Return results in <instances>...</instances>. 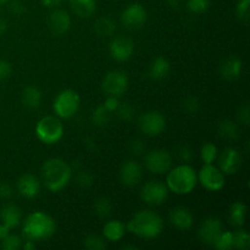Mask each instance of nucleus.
<instances>
[{"instance_id":"38","label":"nucleus","mask_w":250,"mask_h":250,"mask_svg":"<svg viewBox=\"0 0 250 250\" xmlns=\"http://www.w3.org/2000/svg\"><path fill=\"white\" fill-rule=\"evenodd\" d=\"M250 0H239L237 4V16L244 23H248L250 19Z\"/></svg>"},{"instance_id":"21","label":"nucleus","mask_w":250,"mask_h":250,"mask_svg":"<svg viewBox=\"0 0 250 250\" xmlns=\"http://www.w3.org/2000/svg\"><path fill=\"white\" fill-rule=\"evenodd\" d=\"M0 219H1L2 224L10 229H15L19 226L22 219V212L19 207L12 204H6L1 208L0 210Z\"/></svg>"},{"instance_id":"6","label":"nucleus","mask_w":250,"mask_h":250,"mask_svg":"<svg viewBox=\"0 0 250 250\" xmlns=\"http://www.w3.org/2000/svg\"><path fill=\"white\" fill-rule=\"evenodd\" d=\"M80 95L72 89H65L56 95L53 109L59 119H71L80 109Z\"/></svg>"},{"instance_id":"10","label":"nucleus","mask_w":250,"mask_h":250,"mask_svg":"<svg viewBox=\"0 0 250 250\" xmlns=\"http://www.w3.org/2000/svg\"><path fill=\"white\" fill-rule=\"evenodd\" d=\"M103 90L107 95L121 97L128 88V77L124 71L114 70L105 75L103 80Z\"/></svg>"},{"instance_id":"7","label":"nucleus","mask_w":250,"mask_h":250,"mask_svg":"<svg viewBox=\"0 0 250 250\" xmlns=\"http://www.w3.org/2000/svg\"><path fill=\"white\" fill-rule=\"evenodd\" d=\"M198 181L205 189L210 192H217L225 187V173L212 164H204L198 173Z\"/></svg>"},{"instance_id":"48","label":"nucleus","mask_w":250,"mask_h":250,"mask_svg":"<svg viewBox=\"0 0 250 250\" xmlns=\"http://www.w3.org/2000/svg\"><path fill=\"white\" fill-rule=\"evenodd\" d=\"M43 6L49 7V9H53V7L59 6V5L62 2V0H41Z\"/></svg>"},{"instance_id":"45","label":"nucleus","mask_w":250,"mask_h":250,"mask_svg":"<svg viewBox=\"0 0 250 250\" xmlns=\"http://www.w3.org/2000/svg\"><path fill=\"white\" fill-rule=\"evenodd\" d=\"M10 11L14 15H16V16H21V15L24 14L26 9H24V5L20 0H14L10 4Z\"/></svg>"},{"instance_id":"3","label":"nucleus","mask_w":250,"mask_h":250,"mask_svg":"<svg viewBox=\"0 0 250 250\" xmlns=\"http://www.w3.org/2000/svg\"><path fill=\"white\" fill-rule=\"evenodd\" d=\"M55 232L56 224L54 219L42 211L29 214L22 229V233L26 239L33 242L48 241L55 234Z\"/></svg>"},{"instance_id":"50","label":"nucleus","mask_w":250,"mask_h":250,"mask_svg":"<svg viewBox=\"0 0 250 250\" xmlns=\"http://www.w3.org/2000/svg\"><path fill=\"white\" fill-rule=\"evenodd\" d=\"M7 29V22L2 16H0V36L4 34Z\"/></svg>"},{"instance_id":"44","label":"nucleus","mask_w":250,"mask_h":250,"mask_svg":"<svg viewBox=\"0 0 250 250\" xmlns=\"http://www.w3.org/2000/svg\"><path fill=\"white\" fill-rule=\"evenodd\" d=\"M11 75V65L6 60H0V83L10 77Z\"/></svg>"},{"instance_id":"37","label":"nucleus","mask_w":250,"mask_h":250,"mask_svg":"<svg viewBox=\"0 0 250 250\" xmlns=\"http://www.w3.org/2000/svg\"><path fill=\"white\" fill-rule=\"evenodd\" d=\"M1 242V249L4 250H17L22 247L21 239L16 234H9Z\"/></svg>"},{"instance_id":"40","label":"nucleus","mask_w":250,"mask_h":250,"mask_svg":"<svg viewBox=\"0 0 250 250\" xmlns=\"http://www.w3.org/2000/svg\"><path fill=\"white\" fill-rule=\"evenodd\" d=\"M93 182H94V178H93L92 173L88 171H80L77 173V183L82 188H89Z\"/></svg>"},{"instance_id":"54","label":"nucleus","mask_w":250,"mask_h":250,"mask_svg":"<svg viewBox=\"0 0 250 250\" xmlns=\"http://www.w3.org/2000/svg\"><path fill=\"white\" fill-rule=\"evenodd\" d=\"M7 1H9V0H0V5H4V4H6Z\"/></svg>"},{"instance_id":"30","label":"nucleus","mask_w":250,"mask_h":250,"mask_svg":"<svg viewBox=\"0 0 250 250\" xmlns=\"http://www.w3.org/2000/svg\"><path fill=\"white\" fill-rule=\"evenodd\" d=\"M212 246L215 247L216 249L220 250H229V249H233L234 244H233V233L232 232H221L219 234V237L216 238V241L214 242Z\"/></svg>"},{"instance_id":"25","label":"nucleus","mask_w":250,"mask_h":250,"mask_svg":"<svg viewBox=\"0 0 250 250\" xmlns=\"http://www.w3.org/2000/svg\"><path fill=\"white\" fill-rule=\"evenodd\" d=\"M125 231H126V226L122 224L119 220H112L105 224L103 233L104 237L110 242H117L124 237Z\"/></svg>"},{"instance_id":"29","label":"nucleus","mask_w":250,"mask_h":250,"mask_svg":"<svg viewBox=\"0 0 250 250\" xmlns=\"http://www.w3.org/2000/svg\"><path fill=\"white\" fill-rule=\"evenodd\" d=\"M111 114L104 105H99L92 114V122L97 127H104L111 120Z\"/></svg>"},{"instance_id":"17","label":"nucleus","mask_w":250,"mask_h":250,"mask_svg":"<svg viewBox=\"0 0 250 250\" xmlns=\"http://www.w3.org/2000/svg\"><path fill=\"white\" fill-rule=\"evenodd\" d=\"M49 28L55 36H62L67 33L71 27V17L66 10L56 9L50 14L48 20Z\"/></svg>"},{"instance_id":"18","label":"nucleus","mask_w":250,"mask_h":250,"mask_svg":"<svg viewBox=\"0 0 250 250\" xmlns=\"http://www.w3.org/2000/svg\"><path fill=\"white\" fill-rule=\"evenodd\" d=\"M17 190L26 199H32L41 192V182L32 173H24L17 181Z\"/></svg>"},{"instance_id":"1","label":"nucleus","mask_w":250,"mask_h":250,"mask_svg":"<svg viewBox=\"0 0 250 250\" xmlns=\"http://www.w3.org/2000/svg\"><path fill=\"white\" fill-rule=\"evenodd\" d=\"M72 177V168L65 160L53 158L42 166V180L51 192H60L68 185Z\"/></svg>"},{"instance_id":"2","label":"nucleus","mask_w":250,"mask_h":250,"mask_svg":"<svg viewBox=\"0 0 250 250\" xmlns=\"http://www.w3.org/2000/svg\"><path fill=\"white\" fill-rule=\"evenodd\" d=\"M127 229L131 233L146 239H153L160 236L164 229L163 219L156 212L143 210L133 215L127 224Z\"/></svg>"},{"instance_id":"13","label":"nucleus","mask_w":250,"mask_h":250,"mask_svg":"<svg viewBox=\"0 0 250 250\" xmlns=\"http://www.w3.org/2000/svg\"><path fill=\"white\" fill-rule=\"evenodd\" d=\"M110 55L116 61H126L133 55L134 43L131 38L124 36L115 37L109 45Z\"/></svg>"},{"instance_id":"23","label":"nucleus","mask_w":250,"mask_h":250,"mask_svg":"<svg viewBox=\"0 0 250 250\" xmlns=\"http://www.w3.org/2000/svg\"><path fill=\"white\" fill-rule=\"evenodd\" d=\"M22 104L27 109H37L42 103V92L36 85H28L22 90Z\"/></svg>"},{"instance_id":"47","label":"nucleus","mask_w":250,"mask_h":250,"mask_svg":"<svg viewBox=\"0 0 250 250\" xmlns=\"http://www.w3.org/2000/svg\"><path fill=\"white\" fill-rule=\"evenodd\" d=\"M12 195V187L6 182L0 183V198L1 199H9Z\"/></svg>"},{"instance_id":"11","label":"nucleus","mask_w":250,"mask_h":250,"mask_svg":"<svg viewBox=\"0 0 250 250\" xmlns=\"http://www.w3.org/2000/svg\"><path fill=\"white\" fill-rule=\"evenodd\" d=\"M168 188L159 181L146 182L141 189V198L149 205H161L167 200Z\"/></svg>"},{"instance_id":"33","label":"nucleus","mask_w":250,"mask_h":250,"mask_svg":"<svg viewBox=\"0 0 250 250\" xmlns=\"http://www.w3.org/2000/svg\"><path fill=\"white\" fill-rule=\"evenodd\" d=\"M233 244L234 248L241 249V250H247L250 248V236L247 231H241L233 233Z\"/></svg>"},{"instance_id":"53","label":"nucleus","mask_w":250,"mask_h":250,"mask_svg":"<svg viewBox=\"0 0 250 250\" xmlns=\"http://www.w3.org/2000/svg\"><path fill=\"white\" fill-rule=\"evenodd\" d=\"M122 249H137V247H134V246H124V247H122Z\"/></svg>"},{"instance_id":"15","label":"nucleus","mask_w":250,"mask_h":250,"mask_svg":"<svg viewBox=\"0 0 250 250\" xmlns=\"http://www.w3.org/2000/svg\"><path fill=\"white\" fill-rule=\"evenodd\" d=\"M222 232V224L219 219L216 217H208L203 221L200 225L199 231H198V236H199L200 241L205 244L212 246L219 234Z\"/></svg>"},{"instance_id":"49","label":"nucleus","mask_w":250,"mask_h":250,"mask_svg":"<svg viewBox=\"0 0 250 250\" xmlns=\"http://www.w3.org/2000/svg\"><path fill=\"white\" fill-rule=\"evenodd\" d=\"M10 234V229L9 227L5 226L4 224L0 225V241H2V239L5 238V237H7Z\"/></svg>"},{"instance_id":"51","label":"nucleus","mask_w":250,"mask_h":250,"mask_svg":"<svg viewBox=\"0 0 250 250\" xmlns=\"http://www.w3.org/2000/svg\"><path fill=\"white\" fill-rule=\"evenodd\" d=\"M34 248H36V242L29 241V239H27L26 243H24V246H23V249L24 250H32V249H34Z\"/></svg>"},{"instance_id":"24","label":"nucleus","mask_w":250,"mask_h":250,"mask_svg":"<svg viewBox=\"0 0 250 250\" xmlns=\"http://www.w3.org/2000/svg\"><path fill=\"white\" fill-rule=\"evenodd\" d=\"M72 11L78 17H89L92 16L97 9V1L95 0H68Z\"/></svg>"},{"instance_id":"46","label":"nucleus","mask_w":250,"mask_h":250,"mask_svg":"<svg viewBox=\"0 0 250 250\" xmlns=\"http://www.w3.org/2000/svg\"><path fill=\"white\" fill-rule=\"evenodd\" d=\"M119 99H117V97H112V95H109V97L106 98V100L104 102V106L106 107L107 110H109L110 112H115L116 111L117 106H119Z\"/></svg>"},{"instance_id":"27","label":"nucleus","mask_w":250,"mask_h":250,"mask_svg":"<svg viewBox=\"0 0 250 250\" xmlns=\"http://www.w3.org/2000/svg\"><path fill=\"white\" fill-rule=\"evenodd\" d=\"M247 207L241 202H236L229 209V222L236 227H242L246 221Z\"/></svg>"},{"instance_id":"22","label":"nucleus","mask_w":250,"mask_h":250,"mask_svg":"<svg viewBox=\"0 0 250 250\" xmlns=\"http://www.w3.org/2000/svg\"><path fill=\"white\" fill-rule=\"evenodd\" d=\"M171 71V65L168 62V60H166L163 56H159L155 60L151 62V65L149 66L148 70V76L151 80L155 81H161L164 78H166L168 76Z\"/></svg>"},{"instance_id":"34","label":"nucleus","mask_w":250,"mask_h":250,"mask_svg":"<svg viewBox=\"0 0 250 250\" xmlns=\"http://www.w3.org/2000/svg\"><path fill=\"white\" fill-rule=\"evenodd\" d=\"M116 112L120 120H122L125 122H129L133 120L134 112L136 111H134V107L129 103H122V104H119Z\"/></svg>"},{"instance_id":"12","label":"nucleus","mask_w":250,"mask_h":250,"mask_svg":"<svg viewBox=\"0 0 250 250\" xmlns=\"http://www.w3.org/2000/svg\"><path fill=\"white\" fill-rule=\"evenodd\" d=\"M148 19L146 10L143 5L134 2L128 5L121 14V22L127 29H139L144 26Z\"/></svg>"},{"instance_id":"43","label":"nucleus","mask_w":250,"mask_h":250,"mask_svg":"<svg viewBox=\"0 0 250 250\" xmlns=\"http://www.w3.org/2000/svg\"><path fill=\"white\" fill-rule=\"evenodd\" d=\"M129 150H131L133 155H142L144 150H146V146H144V143L141 139H133L129 143Z\"/></svg>"},{"instance_id":"36","label":"nucleus","mask_w":250,"mask_h":250,"mask_svg":"<svg viewBox=\"0 0 250 250\" xmlns=\"http://www.w3.org/2000/svg\"><path fill=\"white\" fill-rule=\"evenodd\" d=\"M210 6V0H187V9L193 14H203Z\"/></svg>"},{"instance_id":"20","label":"nucleus","mask_w":250,"mask_h":250,"mask_svg":"<svg viewBox=\"0 0 250 250\" xmlns=\"http://www.w3.org/2000/svg\"><path fill=\"white\" fill-rule=\"evenodd\" d=\"M170 221L176 229L181 231H187L193 226V215L187 208L178 207L171 210Z\"/></svg>"},{"instance_id":"9","label":"nucleus","mask_w":250,"mask_h":250,"mask_svg":"<svg viewBox=\"0 0 250 250\" xmlns=\"http://www.w3.org/2000/svg\"><path fill=\"white\" fill-rule=\"evenodd\" d=\"M172 158L165 149H154L146 155V167L156 175H164L170 171Z\"/></svg>"},{"instance_id":"8","label":"nucleus","mask_w":250,"mask_h":250,"mask_svg":"<svg viewBox=\"0 0 250 250\" xmlns=\"http://www.w3.org/2000/svg\"><path fill=\"white\" fill-rule=\"evenodd\" d=\"M138 127L146 136L156 137L165 129L166 119L159 111H146L139 116Z\"/></svg>"},{"instance_id":"32","label":"nucleus","mask_w":250,"mask_h":250,"mask_svg":"<svg viewBox=\"0 0 250 250\" xmlns=\"http://www.w3.org/2000/svg\"><path fill=\"white\" fill-rule=\"evenodd\" d=\"M217 148L215 144L212 143H205L202 146V150H200V155H202L203 161L204 164H212L217 159Z\"/></svg>"},{"instance_id":"14","label":"nucleus","mask_w":250,"mask_h":250,"mask_svg":"<svg viewBox=\"0 0 250 250\" xmlns=\"http://www.w3.org/2000/svg\"><path fill=\"white\" fill-rule=\"evenodd\" d=\"M220 170L225 175H234L242 166V156L234 148H226L219 158Z\"/></svg>"},{"instance_id":"4","label":"nucleus","mask_w":250,"mask_h":250,"mask_svg":"<svg viewBox=\"0 0 250 250\" xmlns=\"http://www.w3.org/2000/svg\"><path fill=\"white\" fill-rule=\"evenodd\" d=\"M197 183L198 173L188 164H183L172 170L170 168L166 178V186L168 190L180 195L189 194L190 192H193Z\"/></svg>"},{"instance_id":"5","label":"nucleus","mask_w":250,"mask_h":250,"mask_svg":"<svg viewBox=\"0 0 250 250\" xmlns=\"http://www.w3.org/2000/svg\"><path fill=\"white\" fill-rule=\"evenodd\" d=\"M36 134L44 144H55L62 138L63 126L58 116H45L38 121L36 126Z\"/></svg>"},{"instance_id":"52","label":"nucleus","mask_w":250,"mask_h":250,"mask_svg":"<svg viewBox=\"0 0 250 250\" xmlns=\"http://www.w3.org/2000/svg\"><path fill=\"white\" fill-rule=\"evenodd\" d=\"M181 0H167V4L170 5L171 7H177L180 5Z\"/></svg>"},{"instance_id":"19","label":"nucleus","mask_w":250,"mask_h":250,"mask_svg":"<svg viewBox=\"0 0 250 250\" xmlns=\"http://www.w3.org/2000/svg\"><path fill=\"white\" fill-rule=\"evenodd\" d=\"M243 68V62L237 56H229L220 63V75L226 81H234L239 78Z\"/></svg>"},{"instance_id":"39","label":"nucleus","mask_w":250,"mask_h":250,"mask_svg":"<svg viewBox=\"0 0 250 250\" xmlns=\"http://www.w3.org/2000/svg\"><path fill=\"white\" fill-rule=\"evenodd\" d=\"M183 107H185V110L188 114H197L200 109V103L195 97H188L183 102Z\"/></svg>"},{"instance_id":"28","label":"nucleus","mask_w":250,"mask_h":250,"mask_svg":"<svg viewBox=\"0 0 250 250\" xmlns=\"http://www.w3.org/2000/svg\"><path fill=\"white\" fill-rule=\"evenodd\" d=\"M219 134L229 141H234L239 137L238 125L231 120H224L219 124Z\"/></svg>"},{"instance_id":"26","label":"nucleus","mask_w":250,"mask_h":250,"mask_svg":"<svg viewBox=\"0 0 250 250\" xmlns=\"http://www.w3.org/2000/svg\"><path fill=\"white\" fill-rule=\"evenodd\" d=\"M116 31V23L109 16H103L94 23V32L99 37H111Z\"/></svg>"},{"instance_id":"31","label":"nucleus","mask_w":250,"mask_h":250,"mask_svg":"<svg viewBox=\"0 0 250 250\" xmlns=\"http://www.w3.org/2000/svg\"><path fill=\"white\" fill-rule=\"evenodd\" d=\"M111 210L112 204L110 202V199H107V198L102 197L99 199H97V202L94 203V211L99 217H103V219L107 217L111 214Z\"/></svg>"},{"instance_id":"35","label":"nucleus","mask_w":250,"mask_h":250,"mask_svg":"<svg viewBox=\"0 0 250 250\" xmlns=\"http://www.w3.org/2000/svg\"><path fill=\"white\" fill-rule=\"evenodd\" d=\"M84 247L89 250H104L106 248L105 241L97 234H89L84 239Z\"/></svg>"},{"instance_id":"42","label":"nucleus","mask_w":250,"mask_h":250,"mask_svg":"<svg viewBox=\"0 0 250 250\" xmlns=\"http://www.w3.org/2000/svg\"><path fill=\"white\" fill-rule=\"evenodd\" d=\"M178 158H180L183 163L188 164L193 159V149L188 146H182L178 149Z\"/></svg>"},{"instance_id":"16","label":"nucleus","mask_w":250,"mask_h":250,"mask_svg":"<svg viewBox=\"0 0 250 250\" xmlns=\"http://www.w3.org/2000/svg\"><path fill=\"white\" fill-rule=\"evenodd\" d=\"M143 176L142 166L137 161L128 160L120 168V181L126 187H134L138 185Z\"/></svg>"},{"instance_id":"41","label":"nucleus","mask_w":250,"mask_h":250,"mask_svg":"<svg viewBox=\"0 0 250 250\" xmlns=\"http://www.w3.org/2000/svg\"><path fill=\"white\" fill-rule=\"evenodd\" d=\"M237 117H238V121L241 124H243L244 126H249L250 122V110H249V105L244 104L243 106L239 107L238 114H237Z\"/></svg>"}]
</instances>
